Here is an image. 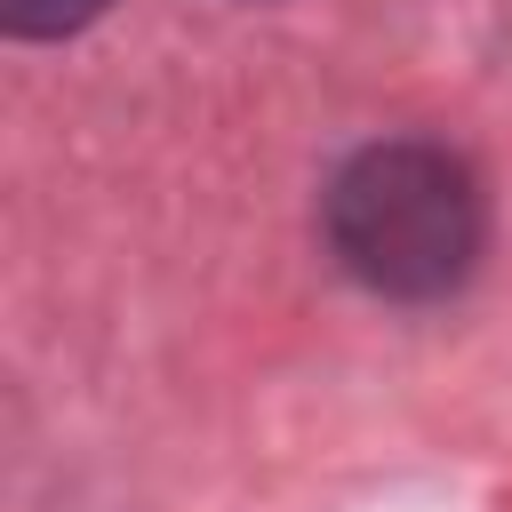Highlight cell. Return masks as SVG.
Listing matches in <instances>:
<instances>
[{
    "instance_id": "cell-1",
    "label": "cell",
    "mask_w": 512,
    "mask_h": 512,
    "mask_svg": "<svg viewBox=\"0 0 512 512\" xmlns=\"http://www.w3.org/2000/svg\"><path fill=\"white\" fill-rule=\"evenodd\" d=\"M480 184L440 144H368L328 184V248L336 264L400 304L448 296L480 256Z\"/></svg>"
},
{
    "instance_id": "cell-2",
    "label": "cell",
    "mask_w": 512,
    "mask_h": 512,
    "mask_svg": "<svg viewBox=\"0 0 512 512\" xmlns=\"http://www.w3.org/2000/svg\"><path fill=\"white\" fill-rule=\"evenodd\" d=\"M104 0H0V24L16 40H56V32H80Z\"/></svg>"
}]
</instances>
